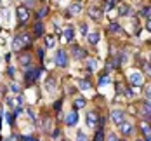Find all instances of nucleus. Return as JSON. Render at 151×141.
Here are the masks:
<instances>
[{
    "instance_id": "obj_1",
    "label": "nucleus",
    "mask_w": 151,
    "mask_h": 141,
    "mask_svg": "<svg viewBox=\"0 0 151 141\" xmlns=\"http://www.w3.org/2000/svg\"><path fill=\"white\" fill-rule=\"evenodd\" d=\"M30 42H31V38L28 35H24V33H23V35H17L14 40H12V49H14V51H21L23 47H26Z\"/></svg>"
},
{
    "instance_id": "obj_2",
    "label": "nucleus",
    "mask_w": 151,
    "mask_h": 141,
    "mask_svg": "<svg viewBox=\"0 0 151 141\" xmlns=\"http://www.w3.org/2000/svg\"><path fill=\"white\" fill-rule=\"evenodd\" d=\"M54 63L61 66V68H64V66H68V54H66V51H63L59 49L58 52H56V58H54Z\"/></svg>"
},
{
    "instance_id": "obj_3",
    "label": "nucleus",
    "mask_w": 151,
    "mask_h": 141,
    "mask_svg": "<svg viewBox=\"0 0 151 141\" xmlns=\"http://www.w3.org/2000/svg\"><path fill=\"white\" fill-rule=\"evenodd\" d=\"M16 12H17V17H19V23H21V25H24V23L28 21V17H30V12H28L26 5H17Z\"/></svg>"
},
{
    "instance_id": "obj_4",
    "label": "nucleus",
    "mask_w": 151,
    "mask_h": 141,
    "mask_svg": "<svg viewBox=\"0 0 151 141\" xmlns=\"http://www.w3.org/2000/svg\"><path fill=\"white\" fill-rule=\"evenodd\" d=\"M38 77H40V70L38 68H30L24 75V80H26V84H33Z\"/></svg>"
},
{
    "instance_id": "obj_5",
    "label": "nucleus",
    "mask_w": 151,
    "mask_h": 141,
    "mask_svg": "<svg viewBox=\"0 0 151 141\" xmlns=\"http://www.w3.org/2000/svg\"><path fill=\"white\" fill-rule=\"evenodd\" d=\"M111 120L116 125H120L122 122H125V113H123L122 110H113V111H111Z\"/></svg>"
},
{
    "instance_id": "obj_6",
    "label": "nucleus",
    "mask_w": 151,
    "mask_h": 141,
    "mask_svg": "<svg viewBox=\"0 0 151 141\" xmlns=\"http://www.w3.org/2000/svg\"><path fill=\"white\" fill-rule=\"evenodd\" d=\"M129 78H130V84H132L134 87H139V85H142V75H141L139 72H132Z\"/></svg>"
},
{
    "instance_id": "obj_7",
    "label": "nucleus",
    "mask_w": 151,
    "mask_h": 141,
    "mask_svg": "<svg viewBox=\"0 0 151 141\" xmlns=\"http://www.w3.org/2000/svg\"><path fill=\"white\" fill-rule=\"evenodd\" d=\"M89 16H91L92 19H96V21H97V19H101V17H103V11H101L99 7L92 5L91 9H89Z\"/></svg>"
},
{
    "instance_id": "obj_8",
    "label": "nucleus",
    "mask_w": 151,
    "mask_h": 141,
    "mask_svg": "<svg viewBox=\"0 0 151 141\" xmlns=\"http://www.w3.org/2000/svg\"><path fill=\"white\" fill-rule=\"evenodd\" d=\"M64 122H66V125H75L76 122H78V115H76V111H70V113L66 115Z\"/></svg>"
},
{
    "instance_id": "obj_9",
    "label": "nucleus",
    "mask_w": 151,
    "mask_h": 141,
    "mask_svg": "<svg viewBox=\"0 0 151 141\" xmlns=\"http://www.w3.org/2000/svg\"><path fill=\"white\" fill-rule=\"evenodd\" d=\"M71 52H73V58H75V59H83V58H85V51L78 46H73Z\"/></svg>"
},
{
    "instance_id": "obj_10",
    "label": "nucleus",
    "mask_w": 151,
    "mask_h": 141,
    "mask_svg": "<svg viewBox=\"0 0 151 141\" xmlns=\"http://www.w3.org/2000/svg\"><path fill=\"white\" fill-rule=\"evenodd\" d=\"M139 127H141V131H142V134L146 136V138H150L151 136V125L146 122V120H142L141 124H139Z\"/></svg>"
},
{
    "instance_id": "obj_11",
    "label": "nucleus",
    "mask_w": 151,
    "mask_h": 141,
    "mask_svg": "<svg viewBox=\"0 0 151 141\" xmlns=\"http://www.w3.org/2000/svg\"><path fill=\"white\" fill-rule=\"evenodd\" d=\"M97 115L94 113V111H91V113H87V124H89V127H96L97 125Z\"/></svg>"
},
{
    "instance_id": "obj_12",
    "label": "nucleus",
    "mask_w": 151,
    "mask_h": 141,
    "mask_svg": "<svg viewBox=\"0 0 151 141\" xmlns=\"http://www.w3.org/2000/svg\"><path fill=\"white\" fill-rule=\"evenodd\" d=\"M118 127H120V132L122 134H125V136H129V134L132 132V125L129 124V122H122Z\"/></svg>"
},
{
    "instance_id": "obj_13",
    "label": "nucleus",
    "mask_w": 151,
    "mask_h": 141,
    "mask_svg": "<svg viewBox=\"0 0 151 141\" xmlns=\"http://www.w3.org/2000/svg\"><path fill=\"white\" fill-rule=\"evenodd\" d=\"M141 111H142V117H146V119H148V117L151 115V101H144Z\"/></svg>"
},
{
    "instance_id": "obj_14",
    "label": "nucleus",
    "mask_w": 151,
    "mask_h": 141,
    "mask_svg": "<svg viewBox=\"0 0 151 141\" xmlns=\"http://www.w3.org/2000/svg\"><path fill=\"white\" fill-rule=\"evenodd\" d=\"M99 40H101V35H99V31H92V33H89V42H91L92 46H96Z\"/></svg>"
},
{
    "instance_id": "obj_15",
    "label": "nucleus",
    "mask_w": 151,
    "mask_h": 141,
    "mask_svg": "<svg viewBox=\"0 0 151 141\" xmlns=\"http://www.w3.org/2000/svg\"><path fill=\"white\" fill-rule=\"evenodd\" d=\"M35 35H37V37H42V35H44V25H42L40 21L35 23Z\"/></svg>"
},
{
    "instance_id": "obj_16",
    "label": "nucleus",
    "mask_w": 151,
    "mask_h": 141,
    "mask_svg": "<svg viewBox=\"0 0 151 141\" xmlns=\"http://www.w3.org/2000/svg\"><path fill=\"white\" fill-rule=\"evenodd\" d=\"M73 37H75V31H73V28H71V26H68V28L64 30V38L71 42V40H73Z\"/></svg>"
},
{
    "instance_id": "obj_17",
    "label": "nucleus",
    "mask_w": 151,
    "mask_h": 141,
    "mask_svg": "<svg viewBox=\"0 0 151 141\" xmlns=\"http://www.w3.org/2000/svg\"><path fill=\"white\" fill-rule=\"evenodd\" d=\"M68 11H70V14H78V12H82V5L80 4H71Z\"/></svg>"
},
{
    "instance_id": "obj_18",
    "label": "nucleus",
    "mask_w": 151,
    "mask_h": 141,
    "mask_svg": "<svg viewBox=\"0 0 151 141\" xmlns=\"http://www.w3.org/2000/svg\"><path fill=\"white\" fill-rule=\"evenodd\" d=\"M19 63L23 64V66H26V64H30L31 63V58L28 54H21V58H19Z\"/></svg>"
},
{
    "instance_id": "obj_19",
    "label": "nucleus",
    "mask_w": 151,
    "mask_h": 141,
    "mask_svg": "<svg viewBox=\"0 0 151 141\" xmlns=\"http://www.w3.org/2000/svg\"><path fill=\"white\" fill-rule=\"evenodd\" d=\"M45 87H47V91H49V93H52V91L56 89V82H54L52 78H49V80H47V84H45Z\"/></svg>"
},
{
    "instance_id": "obj_20",
    "label": "nucleus",
    "mask_w": 151,
    "mask_h": 141,
    "mask_svg": "<svg viewBox=\"0 0 151 141\" xmlns=\"http://www.w3.org/2000/svg\"><path fill=\"white\" fill-rule=\"evenodd\" d=\"M118 31H122V28L116 23H111V25H109V33H118Z\"/></svg>"
},
{
    "instance_id": "obj_21",
    "label": "nucleus",
    "mask_w": 151,
    "mask_h": 141,
    "mask_svg": "<svg viewBox=\"0 0 151 141\" xmlns=\"http://www.w3.org/2000/svg\"><path fill=\"white\" fill-rule=\"evenodd\" d=\"M83 106H85V99H83V98L75 99V108H83Z\"/></svg>"
},
{
    "instance_id": "obj_22",
    "label": "nucleus",
    "mask_w": 151,
    "mask_h": 141,
    "mask_svg": "<svg viewBox=\"0 0 151 141\" xmlns=\"http://www.w3.org/2000/svg\"><path fill=\"white\" fill-rule=\"evenodd\" d=\"M80 89H82V91L91 89V82H89V80H82V82H80Z\"/></svg>"
},
{
    "instance_id": "obj_23",
    "label": "nucleus",
    "mask_w": 151,
    "mask_h": 141,
    "mask_svg": "<svg viewBox=\"0 0 151 141\" xmlns=\"http://www.w3.org/2000/svg\"><path fill=\"white\" fill-rule=\"evenodd\" d=\"M45 46L50 49V47H54V37L52 35H49V37H45Z\"/></svg>"
},
{
    "instance_id": "obj_24",
    "label": "nucleus",
    "mask_w": 151,
    "mask_h": 141,
    "mask_svg": "<svg viewBox=\"0 0 151 141\" xmlns=\"http://www.w3.org/2000/svg\"><path fill=\"white\" fill-rule=\"evenodd\" d=\"M142 70H144V73H146V75H150V77H151V64H150V63H142Z\"/></svg>"
},
{
    "instance_id": "obj_25",
    "label": "nucleus",
    "mask_w": 151,
    "mask_h": 141,
    "mask_svg": "<svg viewBox=\"0 0 151 141\" xmlns=\"http://www.w3.org/2000/svg\"><path fill=\"white\" fill-rule=\"evenodd\" d=\"M76 141H87V136H85L82 131H78V132H76Z\"/></svg>"
},
{
    "instance_id": "obj_26",
    "label": "nucleus",
    "mask_w": 151,
    "mask_h": 141,
    "mask_svg": "<svg viewBox=\"0 0 151 141\" xmlns=\"http://www.w3.org/2000/svg\"><path fill=\"white\" fill-rule=\"evenodd\" d=\"M94 141H104V138H103V129H99V132L96 134V138H94Z\"/></svg>"
},
{
    "instance_id": "obj_27",
    "label": "nucleus",
    "mask_w": 151,
    "mask_h": 141,
    "mask_svg": "<svg viewBox=\"0 0 151 141\" xmlns=\"http://www.w3.org/2000/svg\"><path fill=\"white\" fill-rule=\"evenodd\" d=\"M47 14V7H42V9H40V11H38V19H42V17H44V16Z\"/></svg>"
},
{
    "instance_id": "obj_28",
    "label": "nucleus",
    "mask_w": 151,
    "mask_h": 141,
    "mask_svg": "<svg viewBox=\"0 0 151 141\" xmlns=\"http://www.w3.org/2000/svg\"><path fill=\"white\" fill-rule=\"evenodd\" d=\"M80 33H82V35H87V33H89V31H87V25H85V23H82V25H80Z\"/></svg>"
},
{
    "instance_id": "obj_29",
    "label": "nucleus",
    "mask_w": 151,
    "mask_h": 141,
    "mask_svg": "<svg viewBox=\"0 0 151 141\" xmlns=\"http://www.w3.org/2000/svg\"><path fill=\"white\" fill-rule=\"evenodd\" d=\"M11 93H12V94H19V85L12 84V85H11Z\"/></svg>"
},
{
    "instance_id": "obj_30",
    "label": "nucleus",
    "mask_w": 151,
    "mask_h": 141,
    "mask_svg": "<svg viewBox=\"0 0 151 141\" xmlns=\"http://www.w3.org/2000/svg\"><path fill=\"white\" fill-rule=\"evenodd\" d=\"M144 94H146V98H148V99H151V84H150V85H146V91H144Z\"/></svg>"
},
{
    "instance_id": "obj_31",
    "label": "nucleus",
    "mask_w": 151,
    "mask_h": 141,
    "mask_svg": "<svg viewBox=\"0 0 151 141\" xmlns=\"http://www.w3.org/2000/svg\"><path fill=\"white\" fill-rule=\"evenodd\" d=\"M129 12V5H122L120 7V14H127Z\"/></svg>"
},
{
    "instance_id": "obj_32",
    "label": "nucleus",
    "mask_w": 151,
    "mask_h": 141,
    "mask_svg": "<svg viewBox=\"0 0 151 141\" xmlns=\"http://www.w3.org/2000/svg\"><path fill=\"white\" fill-rule=\"evenodd\" d=\"M111 7H115V0H109L108 5H106V9H111Z\"/></svg>"
},
{
    "instance_id": "obj_33",
    "label": "nucleus",
    "mask_w": 151,
    "mask_h": 141,
    "mask_svg": "<svg viewBox=\"0 0 151 141\" xmlns=\"http://www.w3.org/2000/svg\"><path fill=\"white\" fill-rule=\"evenodd\" d=\"M108 141H118V140H116L115 134H109V136H108Z\"/></svg>"
},
{
    "instance_id": "obj_34",
    "label": "nucleus",
    "mask_w": 151,
    "mask_h": 141,
    "mask_svg": "<svg viewBox=\"0 0 151 141\" xmlns=\"http://www.w3.org/2000/svg\"><path fill=\"white\" fill-rule=\"evenodd\" d=\"M108 82H109V78H108V77H103V78H101V82H99V84H108Z\"/></svg>"
},
{
    "instance_id": "obj_35",
    "label": "nucleus",
    "mask_w": 151,
    "mask_h": 141,
    "mask_svg": "<svg viewBox=\"0 0 151 141\" xmlns=\"http://www.w3.org/2000/svg\"><path fill=\"white\" fill-rule=\"evenodd\" d=\"M7 122H9V124H12V113H9V115H7Z\"/></svg>"
},
{
    "instance_id": "obj_36",
    "label": "nucleus",
    "mask_w": 151,
    "mask_h": 141,
    "mask_svg": "<svg viewBox=\"0 0 151 141\" xmlns=\"http://www.w3.org/2000/svg\"><path fill=\"white\" fill-rule=\"evenodd\" d=\"M146 28H148V31H151V19H148V23H146Z\"/></svg>"
},
{
    "instance_id": "obj_37",
    "label": "nucleus",
    "mask_w": 151,
    "mask_h": 141,
    "mask_svg": "<svg viewBox=\"0 0 151 141\" xmlns=\"http://www.w3.org/2000/svg\"><path fill=\"white\" fill-rule=\"evenodd\" d=\"M58 136H59V131H58V129H56V131H54V132H52V138H58Z\"/></svg>"
},
{
    "instance_id": "obj_38",
    "label": "nucleus",
    "mask_w": 151,
    "mask_h": 141,
    "mask_svg": "<svg viewBox=\"0 0 151 141\" xmlns=\"http://www.w3.org/2000/svg\"><path fill=\"white\" fill-rule=\"evenodd\" d=\"M14 73H16L14 68H9V75H11V77H14Z\"/></svg>"
},
{
    "instance_id": "obj_39",
    "label": "nucleus",
    "mask_w": 151,
    "mask_h": 141,
    "mask_svg": "<svg viewBox=\"0 0 151 141\" xmlns=\"http://www.w3.org/2000/svg\"><path fill=\"white\" fill-rule=\"evenodd\" d=\"M26 141H38V140H35V138H28Z\"/></svg>"
},
{
    "instance_id": "obj_40",
    "label": "nucleus",
    "mask_w": 151,
    "mask_h": 141,
    "mask_svg": "<svg viewBox=\"0 0 151 141\" xmlns=\"http://www.w3.org/2000/svg\"><path fill=\"white\" fill-rule=\"evenodd\" d=\"M146 141H151V136H150V138H146Z\"/></svg>"
},
{
    "instance_id": "obj_41",
    "label": "nucleus",
    "mask_w": 151,
    "mask_h": 141,
    "mask_svg": "<svg viewBox=\"0 0 151 141\" xmlns=\"http://www.w3.org/2000/svg\"><path fill=\"white\" fill-rule=\"evenodd\" d=\"M118 141H125V140H118Z\"/></svg>"
},
{
    "instance_id": "obj_42",
    "label": "nucleus",
    "mask_w": 151,
    "mask_h": 141,
    "mask_svg": "<svg viewBox=\"0 0 151 141\" xmlns=\"http://www.w3.org/2000/svg\"><path fill=\"white\" fill-rule=\"evenodd\" d=\"M137 141H141V140H137Z\"/></svg>"
}]
</instances>
